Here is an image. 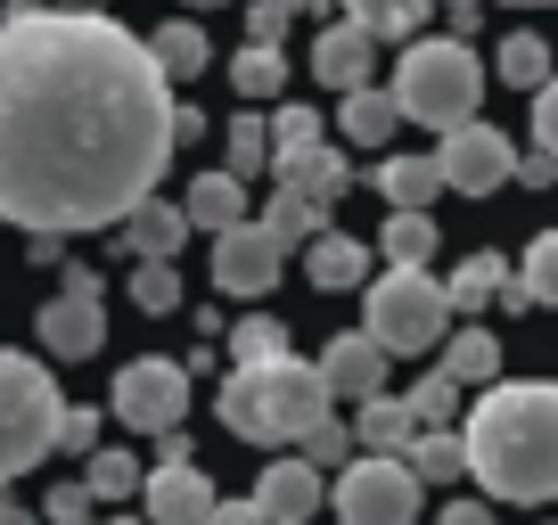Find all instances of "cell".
I'll use <instances>...</instances> for the list:
<instances>
[{
    "mask_svg": "<svg viewBox=\"0 0 558 525\" xmlns=\"http://www.w3.org/2000/svg\"><path fill=\"white\" fill-rule=\"evenodd\" d=\"M518 288H525V304H550V313H558V230H542V239L525 246Z\"/></svg>",
    "mask_w": 558,
    "mask_h": 525,
    "instance_id": "obj_36",
    "label": "cell"
},
{
    "mask_svg": "<svg viewBox=\"0 0 558 525\" xmlns=\"http://www.w3.org/2000/svg\"><path fill=\"white\" fill-rule=\"evenodd\" d=\"M206 271H214V288H222V296L255 304V296H271V280L288 271V246H279L263 222H239V230H222V239H214V262H206Z\"/></svg>",
    "mask_w": 558,
    "mask_h": 525,
    "instance_id": "obj_9",
    "label": "cell"
},
{
    "mask_svg": "<svg viewBox=\"0 0 558 525\" xmlns=\"http://www.w3.org/2000/svg\"><path fill=\"white\" fill-rule=\"evenodd\" d=\"M320 141H329L320 107H304V99H279V115H271V157H296V148H320Z\"/></svg>",
    "mask_w": 558,
    "mask_h": 525,
    "instance_id": "obj_35",
    "label": "cell"
},
{
    "mask_svg": "<svg viewBox=\"0 0 558 525\" xmlns=\"http://www.w3.org/2000/svg\"><path fill=\"white\" fill-rule=\"evenodd\" d=\"M279 34H288V9H279V0H255V9H246V41L279 50Z\"/></svg>",
    "mask_w": 558,
    "mask_h": 525,
    "instance_id": "obj_43",
    "label": "cell"
},
{
    "mask_svg": "<svg viewBox=\"0 0 558 525\" xmlns=\"http://www.w3.org/2000/svg\"><path fill=\"white\" fill-rule=\"evenodd\" d=\"M378 255H386V271H427L436 262V213H386Z\"/></svg>",
    "mask_w": 558,
    "mask_h": 525,
    "instance_id": "obj_25",
    "label": "cell"
},
{
    "mask_svg": "<svg viewBox=\"0 0 558 525\" xmlns=\"http://www.w3.org/2000/svg\"><path fill=\"white\" fill-rule=\"evenodd\" d=\"M214 411H222V427L239 443L296 452L313 427L337 419V394H329V378H320V362H296V353H288V362H263V369H230Z\"/></svg>",
    "mask_w": 558,
    "mask_h": 525,
    "instance_id": "obj_3",
    "label": "cell"
},
{
    "mask_svg": "<svg viewBox=\"0 0 558 525\" xmlns=\"http://www.w3.org/2000/svg\"><path fill=\"white\" fill-rule=\"evenodd\" d=\"M444 378H452V386H501V337H493V329H452V345H444Z\"/></svg>",
    "mask_w": 558,
    "mask_h": 525,
    "instance_id": "obj_24",
    "label": "cell"
},
{
    "mask_svg": "<svg viewBox=\"0 0 558 525\" xmlns=\"http://www.w3.org/2000/svg\"><path fill=\"white\" fill-rule=\"evenodd\" d=\"M469 443V476L485 501H558V378H501L485 386L460 419Z\"/></svg>",
    "mask_w": 558,
    "mask_h": 525,
    "instance_id": "obj_2",
    "label": "cell"
},
{
    "mask_svg": "<svg viewBox=\"0 0 558 525\" xmlns=\"http://www.w3.org/2000/svg\"><path fill=\"white\" fill-rule=\"evenodd\" d=\"M313 74L337 90V99H353V90H378V41H369L362 25H329V34L313 41Z\"/></svg>",
    "mask_w": 558,
    "mask_h": 525,
    "instance_id": "obj_15",
    "label": "cell"
},
{
    "mask_svg": "<svg viewBox=\"0 0 558 525\" xmlns=\"http://www.w3.org/2000/svg\"><path fill=\"white\" fill-rule=\"evenodd\" d=\"M386 362H395V353H386L378 337H362V329H337L329 345H320V378H329V394L353 403V411L386 394Z\"/></svg>",
    "mask_w": 558,
    "mask_h": 525,
    "instance_id": "obj_11",
    "label": "cell"
},
{
    "mask_svg": "<svg viewBox=\"0 0 558 525\" xmlns=\"http://www.w3.org/2000/svg\"><path fill=\"white\" fill-rule=\"evenodd\" d=\"M41 517H50V525H99V501H90V485L74 476V485H50Z\"/></svg>",
    "mask_w": 558,
    "mask_h": 525,
    "instance_id": "obj_39",
    "label": "cell"
},
{
    "mask_svg": "<svg viewBox=\"0 0 558 525\" xmlns=\"http://www.w3.org/2000/svg\"><path fill=\"white\" fill-rule=\"evenodd\" d=\"M395 99H386V90H353V99L345 107H337V132H345V141L353 148H386V141H395Z\"/></svg>",
    "mask_w": 558,
    "mask_h": 525,
    "instance_id": "obj_29",
    "label": "cell"
},
{
    "mask_svg": "<svg viewBox=\"0 0 558 525\" xmlns=\"http://www.w3.org/2000/svg\"><path fill=\"white\" fill-rule=\"evenodd\" d=\"M58 419H66V394L41 362L0 345V485H17L34 460L58 452Z\"/></svg>",
    "mask_w": 558,
    "mask_h": 525,
    "instance_id": "obj_5",
    "label": "cell"
},
{
    "mask_svg": "<svg viewBox=\"0 0 558 525\" xmlns=\"http://www.w3.org/2000/svg\"><path fill=\"white\" fill-rule=\"evenodd\" d=\"M263 230H271V239L288 246V255H296V246H313L320 230H329V206H313V197H288V190H271V197H263Z\"/></svg>",
    "mask_w": 558,
    "mask_h": 525,
    "instance_id": "obj_26",
    "label": "cell"
},
{
    "mask_svg": "<svg viewBox=\"0 0 558 525\" xmlns=\"http://www.w3.org/2000/svg\"><path fill=\"white\" fill-rule=\"evenodd\" d=\"M181 99L148 34L99 9L0 17V222L25 239L123 230L173 164Z\"/></svg>",
    "mask_w": 558,
    "mask_h": 525,
    "instance_id": "obj_1",
    "label": "cell"
},
{
    "mask_svg": "<svg viewBox=\"0 0 558 525\" xmlns=\"http://www.w3.org/2000/svg\"><path fill=\"white\" fill-rule=\"evenodd\" d=\"M436 190H452L436 157H386V164H378V197H386L395 213H427V197H436Z\"/></svg>",
    "mask_w": 558,
    "mask_h": 525,
    "instance_id": "obj_20",
    "label": "cell"
},
{
    "mask_svg": "<svg viewBox=\"0 0 558 525\" xmlns=\"http://www.w3.org/2000/svg\"><path fill=\"white\" fill-rule=\"evenodd\" d=\"M296 460H313V468H329V460H345V468H353V427H345V419L313 427V436L296 443Z\"/></svg>",
    "mask_w": 558,
    "mask_h": 525,
    "instance_id": "obj_40",
    "label": "cell"
},
{
    "mask_svg": "<svg viewBox=\"0 0 558 525\" xmlns=\"http://www.w3.org/2000/svg\"><path fill=\"white\" fill-rule=\"evenodd\" d=\"M353 436H362L378 460H411V443L427 436V427H418V411L402 403V394H378V403L353 411Z\"/></svg>",
    "mask_w": 558,
    "mask_h": 525,
    "instance_id": "obj_18",
    "label": "cell"
},
{
    "mask_svg": "<svg viewBox=\"0 0 558 525\" xmlns=\"http://www.w3.org/2000/svg\"><path fill=\"white\" fill-rule=\"evenodd\" d=\"M501 288H509V271H501V255L485 246V255H469V262L452 271V280H444V296H452V313H485V304L501 296Z\"/></svg>",
    "mask_w": 558,
    "mask_h": 525,
    "instance_id": "obj_32",
    "label": "cell"
},
{
    "mask_svg": "<svg viewBox=\"0 0 558 525\" xmlns=\"http://www.w3.org/2000/svg\"><path fill=\"white\" fill-rule=\"evenodd\" d=\"M34 329H41V345H50L58 362H90V353L107 345V296H66V288H58L34 313Z\"/></svg>",
    "mask_w": 558,
    "mask_h": 525,
    "instance_id": "obj_13",
    "label": "cell"
},
{
    "mask_svg": "<svg viewBox=\"0 0 558 525\" xmlns=\"http://www.w3.org/2000/svg\"><path fill=\"white\" fill-rule=\"evenodd\" d=\"M230 83H239L246 99H279V90H288V58L263 50V41H246V50L230 58Z\"/></svg>",
    "mask_w": 558,
    "mask_h": 525,
    "instance_id": "obj_34",
    "label": "cell"
},
{
    "mask_svg": "<svg viewBox=\"0 0 558 525\" xmlns=\"http://www.w3.org/2000/svg\"><path fill=\"white\" fill-rule=\"evenodd\" d=\"M427 9H436V0H345V25H362L369 41H402V50H411Z\"/></svg>",
    "mask_w": 558,
    "mask_h": 525,
    "instance_id": "obj_23",
    "label": "cell"
},
{
    "mask_svg": "<svg viewBox=\"0 0 558 525\" xmlns=\"http://www.w3.org/2000/svg\"><path fill=\"white\" fill-rule=\"evenodd\" d=\"M173 460H190V436H181V427H173V436H157V468H173Z\"/></svg>",
    "mask_w": 558,
    "mask_h": 525,
    "instance_id": "obj_49",
    "label": "cell"
},
{
    "mask_svg": "<svg viewBox=\"0 0 558 525\" xmlns=\"http://www.w3.org/2000/svg\"><path fill=\"white\" fill-rule=\"evenodd\" d=\"M418 476H411V460H353L345 476L329 485V509L345 525H418Z\"/></svg>",
    "mask_w": 558,
    "mask_h": 525,
    "instance_id": "obj_7",
    "label": "cell"
},
{
    "mask_svg": "<svg viewBox=\"0 0 558 525\" xmlns=\"http://www.w3.org/2000/svg\"><path fill=\"white\" fill-rule=\"evenodd\" d=\"M279 9H288V17H313V9H329V0H279Z\"/></svg>",
    "mask_w": 558,
    "mask_h": 525,
    "instance_id": "obj_51",
    "label": "cell"
},
{
    "mask_svg": "<svg viewBox=\"0 0 558 525\" xmlns=\"http://www.w3.org/2000/svg\"><path fill=\"white\" fill-rule=\"evenodd\" d=\"M132 304L140 313H173L181 304V271L173 262H132Z\"/></svg>",
    "mask_w": 558,
    "mask_h": 525,
    "instance_id": "obj_38",
    "label": "cell"
},
{
    "mask_svg": "<svg viewBox=\"0 0 558 525\" xmlns=\"http://www.w3.org/2000/svg\"><path fill=\"white\" fill-rule=\"evenodd\" d=\"M58 452H66V460H90V452H99V411L66 403V419H58Z\"/></svg>",
    "mask_w": 558,
    "mask_h": 525,
    "instance_id": "obj_41",
    "label": "cell"
},
{
    "mask_svg": "<svg viewBox=\"0 0 558 525\" xmlns=\"http://www.w3.org/2000/svg\"><path fill=\"white\" fill-rule=\"evenodd\" d=\"M190 206H173V197H148V206L132 213V222H123V246H132L140 262H173L181 246H190Z\"/></svg>",
    "mask_w": 558,
    "mask_h": 525,
    "instance_id": "obj_17",
    "label": "cell"
},
{
    "mask_svg": "<svg viewBox=\"0 0 558 525\" xmlns=\"http://www.w3.org/2000/svg\"><path fill=\"white\" fill-rule=\"evenodd\" d=\"M148 525H214V485H206V468L197 460H173V468H148Z\"/></svg>",
    "mask_w": 558,
    "mask_h": 525,
    "instance_id": "obj_14",
    "label": "cell"
},
{
    "mask_svg": "<svg viewBox=\"0 0 558 525\" xmlns=\"http://www.w3.org/2000/svg\"><path fill=\"white\" fill-rule=\"evenodd\" d=\"M190 9H222V0H190Z\"/></svg>",
    "mask_w": 558,
    "mask_h": 525,
    "instance_id": "obj_53",
    "label": "cell"
},
{
    "mask_svg": "<svg viewBox=\"0 0 558 525\" xmlns=\"http://www.w3.org/2000/svg\"><path fill=\"white\" fill-rule=\"evenodd\" d=\"M444 17H452V41H469V25L485 17V0H444Z\"/></svg>",
    "mask_w": 558,
    "mask_h": 525,
    "instance_id": "obj_47",
    "label": "cell"
},
{
    "mask_svg": "<svg viewBox=\"0 0 558 525\" xmlns=\"http://www.w3.org/2000/svg\"><path fill=\"white\" fill-rule=\"evenodd\" d=\"M436 164H444V181H452L460 197H493L501 181H518V148H509V132H493L485 115L460 123L452 141L436 148Z\"/></svg>",
    "mask_w": 558,
    "mask_h": 525,
    "instance_id": "obj_10",
    "label": "cell"
},
{
    "mask_svg": "<svg viewBox=\"0 0 558 525\" xmlns=\"http://www.w3.org/2000/svg\"><path fill=\"white\" fill-rule=\"evenodd\" d=\"M181 206H190V222H197V230H214V239H222V230H239V222H246V181H239V173H197Z\"/></svg>",
    "mask_w": 558,
    "mask_h": 525,
    "instance_id": "obj_21",
    "label": "cell"
},
{
    "mask_svg": "<svg viewBox=\"0 0 558 525\" xmlns=\"http://www.w3.org/2000/svg\"><path fill=\"white\" fill-rule=\"evenodd\" d=\"M58 288H66V296H99V271H90V262H66V271H58Z\"/></svg>",
    "mask_w": 558,
    "mask_h": 525,
    "instance_id": "obj_48",
    "label": "cell"
},
{
    "mask_svg": "<svg viewBox=\"0 0 558 525\" xmlns=\"http://www.w3.org/2000/svg\"><path fill=\"white\" fill-rule=\"evenodd\" d=\"M525 132H534V157H550V164H558V83H542V90H534V123H525Z\"/></svg>",
    "mask_w": 558,
    "mask_h": 525,
    "instance_id": "obj_42",
    "label": "cell"
},
{
    "mask_svg": "<svg viewBox=\"0 0 558 525\" xmlns=\"http://www.w3.org/2000/svg\"><path fill=\"white\" fill-rule=\"evenodd\" d=\"M230 362H239V369H263V362H288V320H271V313L239 320V329H230Z\"/></svg>",
    "mask_w": 558,
    "mask_h": 525,
    "instance_id": "obj_33",
    "label": "cell"
},
{
    "mask_svg": "<svg viewBox=\"0 0 558 525\" xmlns=\"http://www.w3.org/2000/svg\"><path fill=\"white\" fill-rule=\"evenodd\" d=\"M436 525H501V517H493V501H452Z\"/></svg>",
    "mask_w": 558,
    "mask_h": 525,
    "instance_id": "obj_44",
    "label": "cell"
},
{
    "mask_svg": "<svg viewBox=\"0 0 558 525\" xmlns=\"http://www.w3.org/2000/svg\"><path fill=\"white\" fill-rule=\"evenodd\" d=\"M550 181H558L550 157H518V190H550Z\"/></svg>",
    "mask_w": 558,
    "mask_h": 525,
    "instance_id": "obj_45",
    "label": "cell"
},
{
    "mask_svg": "<svg viewBox=\"0 0 558 525\" xmlns=\"http://www.w3.org/2000/svg\"><path fill=\"white\" fill-rule=\"evenodd\" d=\"M411 476H418V485H460V476H469V443H460V427H427V436L411 443Z\"/></svg>",
    "mask_w": 558,
    "mask_h": 525,
    "instance_id": "obj_28",
    "label": "cell"
},
{
    "mask_svg": "<svg viewBox=\"0 0 558 525\" xmlns=\"http://www.w3.org/2000/svg\"><path fill=\"white\" fill-rule=\"evenodd\" d=\"M83 485H90V501H99V509H116V501H132V492L148 485V468H140L132 452H107V443H99V452L83 460Z\"/></svg>",
    "mask_w": 558,
    "mask_h": 525,
    "instance_id": "obj_31",
    "label": "cell"
},
{
    "mask_svg": "<svg viewBox=\"0 0 558 525\" xmlns=\"http://www.w3.org/2000/svg\"><path fill=\"white\" fill-rule=\"evenodd\" d=\"M0 525H34V517L17 509V501H9V485H0Z\"/></svg>",
    "mask_w": 558,
    "mask_h": 525,
    "instance_id": "obj_50",
    "label": "cell"
},
{
    "mask_svg": "<svg viewBox=\"0 0 558 525\" xmlns=\"http://www.w3.org/2000/svg\"><path fill=\"white\" fill-rule=\"evenodd\" d=\"M452 296H444L436 271H378L362 304V337H378L386 353H427V345H452Z\"/></svg>",
    "mask_w": 558,
    "mask_h": 525,
    "instance_id": "obj_6",
    "label": "cell"
},
{
    "mask_svg": "<svg viewBox=\"0 0 558 525\" xmlns=\"http://www.w3.org/2000/svg\"><path fill=\"white\" fill-rule=\"evenodd\" d=\"M181 411H190V362H165V353H140L116 369V419L140 436H173Z\"/></svg>",
    "mask_w": 558,
    "mask_h": 525,
    "instance_id": "obj_8",
    "label": "cell"
},
{
    "mask_svg": "<svg viewBox=\"0 0 558 525\" xmlns=\"http://www.w3.org/2000/svg\"><path fill=\"white\" fill-rule=\"evenodd\" d=\"M255 509L271 525H313L320 509H329V485H320V468L313 460H263V476H255Z\"/></svg>",
    "mask_w": 558,
    "mask_h": 525,
    "instance_id": "obj_12",
    "label": "cell"
},
{
    "mask_svg": "<svg viewBox=\"0 0 558 525\" xmlns=\"http://www.w3.org/2000/svg\"><path fill=\"white\" fill-rule=\"evenodd\" d=\"M550 66H558V58H550V41H542V34H509L501 50H493V74H501V83H518L525 99H534L542 83H558Z\"/></svg>",
    "mask_w": 558,
    "mask_h": 525,
    "instance_id": "obj_27",
    "label": "cell"
},
{
    "mask_svg": "<svg viewBox=\"0 0 558 525\" xmlns=\"http://www.w3.org/2000/svg\"><path fill=\"white\" fill-rule=\"evenodd\" d=\"M271 173H279V190H288V197H313V206H329V197L353 181V157L320 141V148H296V157H271Z\"/></svg>",
    "mask_w": 558,
    "mask_h": 525,
    "instance_id": "obj_16",
    "label": "cell"
},
{
    "mask_svg": "<svg viewBox=\"0 0 558 525\" xmlns=\"http://www.w3.org/2000/svg\"><path fill=\"white\" fill-rule=\"evenodd\" d=\"M99 525H148V517H99Z\"/></svg>",
    "mask_w": 558,
    "mask_h": 525,
    "instance_id": "obj_52",
    "label": "cell"
},
{
    "mask_svg": "<svg viewBox=\"0 0 558 525\" xmlns=\"http://www.w3.org/2000/svg\"><path fill=\"white\" fill-rule=\"evenodd\" d=\"M304 271H313V288H369V246L345 239V230H320L313 246H304Z\"/></svg>",
    "mask_w": 558,
    "mask_h": 525,
    "instance_id": "obj_19",
    "label": "cell"
},
{
    "mask_svg": "<svg viewBox=\"0 0 558 525\" xmlns=\"http://www.w3.org/2000/svg\"><path fill=\"white\" fill-rule=\"evenodd\" d=\"M402 403L418 411V427H452V419H460V386L444 378V369H427V378H418L411 394H402Z\"/></svg>",
    "mask_w": 558,
    "mask_h": 525,
    "instance_id": "obj_37",
    "label": "cell"
},
{
    "mask_svg": "<svg viewBox=\"0 0 558 525\" xmlns=\"http://www.w3.org/2000/svg\"><path fill=\"white\" fill-rule=\"evenodd\" d=\"M509 9H542V0H509Z\"/></svg>",
    "mask_w": 558,
    "mask_h": 525,
    "instance_id": "obj_54",
    "label": "cell"
},
{
    "mask_svg": "<svg viewBox=\"0 0 558 525\" xmlns=\"http://www.w3.org/2000/svg\"><path fill=\"white\" fill-rule=\"evenodd\" d=\"M148 50H157L165 83H197V74L214 66V50H206V25H197V17H173V25H157V34H148Z\"/></svg>",
    "mask_w": 558,
    "mask_h": 525,
    "instance_id": "obj_22",
    "label": "cell"
},
{
    "mask_svg": "<svg viewBox=\"0 0 558 525\" xmlns=\"http://www.w3.org/2000/svg\"><path fill=\"white\" fill-rule=\"evenodd\" d=\"M214 525H271V517H263L255 492H246V501H222V509H214Z\"/></svg>",
    "mask_w": 558,
    "mask_h": 525,
    "instance_id": "obj_46",
    "label": "cell"
},
{
    "mask_svg": "<svg viewBox=\"0 0 558 525\" xmlns=\"http://www.w3.org/2000/svg\"><path fill=\"white\" fill-rule=\"evenodd\" d=\"M386 99H395L402 123H427V132H444V141H452L460 123H476L485 66H476L469 41H452V34H418L411 50L395 58V83H386Z\"/></svg>",
    "mask_w": 558,
    "mask_h": 525,
    "instance_id": "obj_4",
    "label": "cell"
},
{
    "mask_svg": "<svg viewBox=\"0 0 558 525\" xmlns=\"http://www.w3.org/2000/svg\"><path fill=\"white\" fill-rule=\"evenodd\" d=\"M222 173H239V181L271 173V123L263 115H230L222 123Z\"/></svg>",
    "mask_w": 558,
    "mask_h": 525,
    "instance_id": "obj_30",
    "label": "cell"
}]
</instances>
